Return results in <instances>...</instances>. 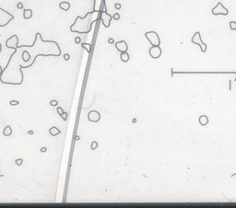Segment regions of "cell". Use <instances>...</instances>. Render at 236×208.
I'll return each mask as SVG.
<instances>
[{"label": "cell", "instance_id": "obj_1", "mask_svg": "<svg viewBox=\"0 0 236 208\" xmlns=\"http://www.w3.org/2000/svg\"><path fill=\"white\" fill-rule=\"evenodd\" d=\"M94 12H88L85 15V17L77 16L74 23L70 26L71 32H77V33H89L91 31V28L93 23L97 21V20H92V16Z\"/></svg>", "mask_w": 236, "mask_h": 208}, {"label": "cell", "instance_id": "obj_2", "mask_svg": "<svg viewBox=\"0 0 236 208\" xmlns=\"http://www.w3.org/2000/svg\"><path fill=\"white\" fill-rule=\"evenodd\" d=\"M13 20H14V16L12 14L0 7V27L6 26Z\"/></svg>", "mask_w": 236, "mask_h": 208}, {"label": "cell", "instance_id": "obj_3", "mask_svg": "<svg viewBox=\"0 0 236 208\" xmlns=\"http://www.w3.org/2000/svg\"><path fill=\"white\" fill-rule=\"evenodd\" d=\"M145 37L150 42L152 46H157L160 44V40H159V34L156 31H147L145 33Z\"/></svg>", "mask_w": 236, "mask_h": 208}, {"label": "cell", "instance_id": "obj_4", "mask_svg": "<svg viewBox=\"0 0 236 208\" xmlns=\"http://www.w3.org/2000/svg\"><path fill=\"white\" fill-rule=\"evenodd\" d=\"M191 41L194 44H197V45H198L200 47L201 52H206V51H207V44L205 42H203L202 38H201V34H200L199 31H197V32L194 34V36L192 37Z\"/></svg>", "mask_w": 236, "mask_h": 208}, {"label": "cell", "instance_id": "obj_5", "mask_svg": "<svg viewBox=\"0 0 236 208\" xmlns=\"http://www.w3.org/2000/svg\"><path fill=\"white\" fill-rule=\"evenodd\" d=\"M211 13L214 16L218 15H222V16H227L229 14V10L224 7L221 2H218V4L211 9Z\"/></svg>", "mask_w": 236, "mask_h": 208}, {"label": "cell", "instance_id": "obj_6", "mask_svg": "<svg viewBox=\"0 0 236 208\" xmlns=\"http://www.w3.org/2000/svg\"><path fill=\"white\" fill-rule=\"evenodd\" d=\"M94 13H100L102 11H107L106 10V5L104 0H94L93 3V10Z\"/></svg>", "mask_w": 236, "mask_h": 208}, {"label": "cell", "instance_id": "obj_7", "mask_svg": "<svg viewBox=\"0 0 236 208\" xmlns=\"http://www.w3.org/2000/svg\"><path fill=\"white\" fill-rule=\"evenodd\" d=\"M100 19L102 20L103 26L105 27V28H109L113 17L107 11H102V12H100Z\"/></svg>", "mask_w": 236, "mask_h": 208}, {"label": "cell", "instance_id": "obj_8", "mask_svg": "<svg viewBox=\"0 0 236 208\" xmlns=\"http://www.w3.org/2000/svg\"><path fill=\"white\" fill-rule=\"evenodd\" d=\"M18 42H19V39L17 35H12L11 37H9L6 40V45L7 48L9 49H14L17 52V46H18Z\"/></svg>", "mask_w": 236, "mask_h": 208}, {"label": "cell", "instance_id": "obj_9", "mask_svg": "<svg viewBox=\"0 0 236 208\" xmlns=\"http://www.w3.org/2000/svg\"><path fill=\"white\" fill-rule=\"evenodd\" d=\"M148 52H149V55L151 56V58L158 59V58H159L160 55H161V49H160L159 45L151 46Z\"/></svg>", "mask_w": 236, "mask_h": 208}, {"label": "cell", "instance_id": "obj_10", "mask_svg": "<svg viewBox=\"0 0 236 208\" xmlns=\"http://www.w3.org/2000/svg\"><path fill=\"white\" fill-rule=\"evenodd\" d=\"M88 119H89V122L98 123L101 119V114L98 111H90L88 114Z\"/></svg>", "mask_w": 236, "mask_h": 208}, {"label": "cell", "instance_id": "obj_11", "mask_svg": "<svg viewBox=\"0 0 236 208\" xmlns=\"http://www.w3.org/2000/svg\"><path fill=\"white\" fill-rule=\"evenodd\" d=\"M115 48L117 49V51H119L120 52H127V50H128L127 43H126L125 41H119V42H115Z\"/></svg>", "mask_w": 236, "mask_h": 208}, {"label": "cell", "instance_id": "obj_12", "mask_svg": "<svg viewBox=\"0 0 236 208\" xmlns=\"http://www.w3.org/2000/svg\"><path fill=\"white\" fill-rule=\"evenodd\" d=\"M59 7L64 11H67L70 8V3L67 1H62L59 3Z\"/></svg>", "mask_w": 236, "mask_h": 208}, {"label": "cell", "instance_id": "obj_13", "mask_svg": "<svg viewBox=\"0 0 236 208\" xmlns=\"http://www.w3.org/2000/svg\"><path fill=\"white\" fill-rule=\"evenodd\" d=\"M49 134L51 135L52 136H56V135L61 134V131L59 130L56 126H53L49 129Z\"/></svg>", "mask_w": 236, "mask_h": 208}, {"label": "cell", "instance_id": "obj_14", "mask_svg": "<svg viewBox=\"0 0 236 208\" xmlns=\"http://www.w3.org/2000/svg\"><path fill=\"white\" fill-rule=\"evenodd\" d=\"M21 58H22V60H23L25 63H27V62H29V61L31 60V58H32V55H31V53L28 52V51H26L25 50V51H23V52H22Z\"/></svg>", "mask_w": 236, "mask_h": 208}, {"label": "cell", "instance_id": "obj_15", "mask_svg": "<svg viewBox=\"0 0 236 208\" xmlns=\"http://www.w3.org/2000/svg\"><path fill=\"white\" fill-rule=\"evenodd\" d=\"M32 17V10L30 8H26L23 9V19L25 20H29Z\"/></svg>", "mask_w": 236, "mask_h": 208}, {"label": "cell", "instance_id": "obj_16", "mask_svg": "<svg viewBox=\"0 0 236 208\" xmlns=\"http://www.w3.org/2000/svg\"><path fill=\"white\" fill-rule=\"evenodd\" d=\"M199 124H201L202 126H206L207 124H209V118L208 116H206V115H201L200 117H199Z\"/></svg>", "mask_w": 236, "mask_h": 208}, {"label": "cell", "instance_id": "obj_17", "mask_svg": "<svg viewBox=\"0 0 236 208\" xmlns=\"http://www.w3.org/2000/svg\"><path fill=\"white\" fill-rule=\"evenodd\" d=\"M3 135L5 136H10L12 135V129H11V126L10 125H6V127L4 128L3 130Z\"/></svg>", "mask_w": 236, "mask_h": 208}, {"label": "cell", "instance_id": "obj_18", "mask_svg": "<svg viewBox=\"0 0 236 208\" xmlns=\"http://www.w3.org/2000/svg\"><path fill=\"white\" fill-rule=\"evenodd\" d=\"M120 58H121L122 62H124V63H126L129 61V58H130V56H129V53L127 52H121V54H120Z\"/></svg>", "mask_w": 236, "mask_h": 208}, {"label": "cell", "instance_id": "obj_19", "mask_svg": "<svg viewBox=\"0 0 236 208\" xmlns=\"http://www.w3.org/2000/svg\"><path fill=\"white\" fill-rule=\"evenodd\" d=\"M81 47H82V48H84V49H85V50L87 51V52H90V47H91V44L83 42V43H81Z\"/></svg>", "mask_w": 236, "mask_h": 208}, {"label": "cell", "instance_id": "obj_20", "mask_svg": "<svg viewBox=\"0 0 236 208\" xmlns=\"http://www.w3.org/2000/svg\"><path fill=\"white\" fill-rule=\"evenodd\" d=\"M230 28L231 31H236V22L235 21H231Z\"/></svg>", "mask_w": 236, "mask_h": 208}, {"label": "cell", "instance_id": "obj_21", "mask_svg": "<svg viewBox=\"0 0 236 208\" xmlns=\"http://www.w3.org/2000/svg\"><path fill=\"white\" fill-rule=\"evenodd\" d=\"M90 147H91V149L92 150H95L97 147H98V143L96 142V141H92V143H91V146H90Z\"/></svg>", "mask_w": 236, "mask_h": 208}, {"label": "cell", "instance_id": "obj_22", "mask_svg": "<svg viewBox=\"0 0 236 208\" xmlns=\"http://www.w3.org/2000/svg\"><path fill=\"white\" fill-rule=\"evenodd\" d=\"M15 163H16L17 166H21L22 163H23V159L22 158H18V159L15 160Z\"/></svg>", "mask_w": 236, "mask_h": 208}, {"label": "cell", "instance_id": "obj_23", "mask_svg": "<svg viewBox=\"0 0 236 208\" xmlns=\"http://www.w3.org/2000/svg\"><path fill=\"white\" fill-rule=\"evenodd\" d=\"M56 111H57V113L59 114V116H61V115L63 114V112L65 111L64 110H63V108H62V107H57Z\"/></svg>", "mask_w": 236, "mask_h": 208}, {"label": "cell", "instance_id": "obj_24", "mask_svg": "<svg viewBox=\"0 0 236 208\" xmlns=\"http://www.w3.org/2000/svg\"><path fill=\"white\" fill-rule=\"evenodd\" d=\"M50 105H51V106H53V107H55V106H57V105H58V100H56V99L51 100V101H50Z\"/></svg>", "mask_w": 236, "mask_h": 208}, {"label": "cell", "instance_id": "obj_25", "mask_svg": "<svg viewBox=\"0 0 236 208\" xmlns=\"http://www.w3.org/2000/svg\"><path fill=\"white\" fill-rule=\"evenodd\" d=\"M60 117L63 119V121L66 122V119H67V112H66V111H64V112H63V114H62Z\"/></svg>", "mask_w": 236, "mask_h": 208}, {"label": "cell", "instance_id": "obj_26", "mask_svg": "<svg viewBox=\"0 0 236 208\" xmlns=\"http://www.w3.org/2000/svg\"><path fill=\"white\" fill-rule=\"evenodd\" d=\"M9 104H10L11 106H16V105H19V101H18V100H10V101H9Z\"/></svg>", "mask_w": 236, "mask_h": 208}, {"label": "cell", "instance_id": "obj_27", "mask_svg": "<svg viewBox=\"0 0 236 208\" xmlns=\"http://www.w3.org/2000/svg\"><path fill=\"white\" fill-rule=\"evenodd\" d=\"M113 19H114V20H120V14H119V13H115V15L113 16Z\"/></svg>", "mask_w": 236, "mask_h": 208}, {"label": "cell", "instance_id": "obj_28", "mask_svg": "<svg viewBox=\"0 0 236 208\" xmlns=\"http://www.w3.org/2000/svg\"><path fill=\"white\" fill-rule=\"evenodd\" d=\"M17 8L18 9H23V4H22V2H19L17 4Z\"/></svg>", "mask_w": 236, "mask_h": 208}, {"label": "cell", "instance_id": "obj_29", "mask_svg": "<svg viewBox=\"0 0 236 208\" xmlns=\"http://www.w3.org/2000/svg\"><path fill=\"white\" fill-rule=\"evenodd\" d=\"M81 42V38L80 37H76L75 38V43L76 44H79Z\"/></svg>", "mask_w": 236, "mask_h": 208}, {"label": "cell", "instance_id": "obj_30", "mask_svg": "<svg viewBox=\"0 0 236 208\" xmlns=\"http://www.w3.org/2000/svg\"><path fill=\"white\" fill-rule=\"evenodd\" d=\"M70 59V55H69V53H65L64 54V60L65 61H68Z\"/></svg>", "mask_w": 236, "mask_h": 208}, {"label": "cell", "instance_id": "obj_31", "mask_svg": "<svg viewBox=\"0 0 236 208\" xmlns=\"http://www.w3.org/2000/svg\"><path fill=\"white\" fill-rule=\"evenodd\" d=\"M115 7L116 8V9H121V7H122V6H121V4H119V3H115Z\"/></svg>", "mask_w": 236, "mask_h": 208}, {"label": "cell", "instance_id": "obj_32", "mask_svg": "<svg viewBox=\"0 0 236 208\" xmlns=\"http://www.w3.org/2000/svg\"><path fill=\"white\" fill-rule=\"evenodd\" d=\"M108 42L112 44V43H115V41H114V39H113V38H110V39L108 40Z\"/></svg>", "mask_w": 236, "mask_h": 208}, {"label": "cell", "instance_id": "obj_33", "mask_svg": "<svg viewBox=\"0 0 236 208\" xmlns=\"http://www.w3.org/2000/svg\"><path fill=\"white\" fill-rule=\"evenodd\" d=\"M46 151H47V148H46V147H42V148H41V152H42V153L46 152Z\"/></svg>", "mask_w": 236, "mask_h": 208}, {"label": "cell", "instance_id": "obj_34", "mask_svg": "<svg viewBox=\"0 0 236 208\" xmlns=\"http://www.w3.org/2000/svg\"><path fill=\"white\" fill-rule=\"evenodd\" d=\"M3 74V68H2V66L0 65V76Z\"/></svg>", "mask_w": 236, "mask_h": 208}, {"label": "cell", "instance_id": "obj_35", "mask_svg": "<svg viewBox=\"0 0 236 208\" xmlns=\"http://www.w3.org/2000/svg\"><path fill=\"white\" fill-rule=\"evenodd\" d=\"M28 134H29V135H33L34 133H33V131L30 130V131H29V132H28Z\"/></svg>", "mask_w": 236, "mask_h": 208}, {"label": "cell", "instance_id": "obj_36", "mask_svg": "<svg viewBox=\"0 0 236 208\" xmlns=\"http://www.w3.org/2000/svg\"><path fill=\"white\" fill-rule=\"evenodd\" d=\"M1 51H2V44L0 43V52H1Z\"/></svg>", "mask_w": 236, "mask_h": 208}]
</instances>
